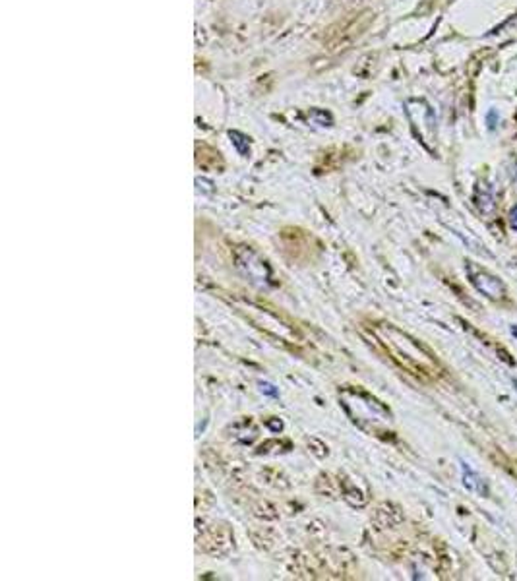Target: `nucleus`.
<instances>
[{"instance_id": "obj_5", "label": "nucleus", "mask_w": 517, "mask_h": 581, "mask_svg": "<svg viewBox=\"0 0 517 581\" xmlns=\"http://www.w3.org/2000/svg\"><path fill=\"white\" fill-rule=\"evenodd\" d=\"M508 219H509V227H511L514 231H517V206L516 208H511Z\"/></svg>"}, {"instance_id": "obj_2", "label": "nucleus", "mask_w": 517, "mask_h": 581, "mask_svg": "<svg viewBox=\"0 0 517 581\" xmlns=\"http://www.w3.org/2000/svg\"><path fill=\"white\" fill-rule=\"evenodd\" d=\"M234 256H237V266L254 279H260V281H269V266H267L266 260H262L258 256V252H254L252 248H246V246H239L234 250Z\"/></svg>"}, {"instance_id": "obj_6", "label": "nucleus", "mask_w": 517, "mask_h": 581, "mask_svg": "<svg viewBox=\"0 0 517 581\" xmlns=\"http://www.w3.org/2000/svg\"><path fill=\"white\" fill-rule=\"evenodd\" d=\"M516 173H517V167H516Z\"/></svg>"}, {"instance_id": "obj_4", "label": "nucleus", "mask_w": 517, "mask_h": 581, "mask_svg": "<svg viewBox=\"0 0 517 581\" xmlns=\"http://www.w3.org/2000/svg\"><path fill=\"white\" fill-rule=\"evenodd\" d=\"M463 485H465V488H469L471 492H479V495L483 496L488 495V486H486V483L474 473L473 469H469L467 465H463Z\"/></svg>"}, {"instance_id": "obj_1", "label": "nucleus", "mask_w": 517, "mask_h": 581, "mask_svg": "<svg viewBox=\"0 0 517 581\" xmlns=\"http://www.w3.org/2000/svg\"><path fill=\"white\" fill-rule=\"evenodd\" d=\"M467 276H469V281L473 283L474 289L479 293H483L484 296L492 299V301H500L506 293V287L500 279L488 273L486 269L479 268L477 264H467Z\"/></svg>"}, {"instance_id": "obj_3", "label": "nucleus", "mask_w": 517, "mask_h": 581, "mask_svg": "<svg viewBox=\"0 0 517 581\" xmlns=\"http://www.w3.org/2000/svg\"><path fill=\"white\" fill-rule=\"evenodd\" d=\"M474 204L481 213H492L494 209V192H492L490 184L481 183L474 190Z\"/></svg>"}]
</instances>
